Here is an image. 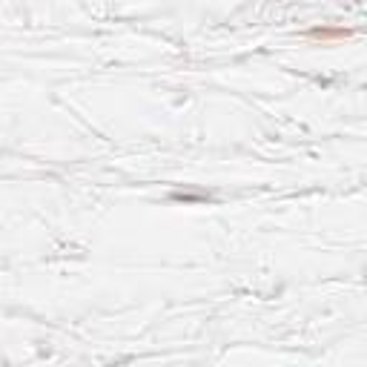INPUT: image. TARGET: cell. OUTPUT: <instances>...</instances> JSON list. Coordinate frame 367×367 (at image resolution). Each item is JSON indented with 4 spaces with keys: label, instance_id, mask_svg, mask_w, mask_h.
<instances>
[{
    "label": "cell",
    "instance_id": "1",
    "mask_svg": "<svg viewBox=\"0 0 367 367\" xmlns=\"http://www.w3.org/2000/svg\"><path fill=\"white\" fill-rule=\"evenodd\" d=\"M307 37H310V40H318V43H336V40L353 37V32L344 29V26H313V29L307 32Z\"/></svg>",
    "mask_w": 367,
    "mask_h": 367
}]
</instances>
